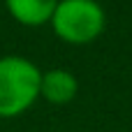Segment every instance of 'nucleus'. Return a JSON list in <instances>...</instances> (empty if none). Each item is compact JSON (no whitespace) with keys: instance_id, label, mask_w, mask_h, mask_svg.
<instances>
[{"instance_id":"nucleus-1","label":"nucleus","mask_w":132,"mask_h":132,"mask_svg":"<svg viewBox=\"0 0 132 132\" xmlns=\"http://www.w3.org/2000/svg\"><path fill=\"white\" fill-rule=\"evenodd\" d=\"M42 72L23 56L0 58V118H14L28 111L39 97Z\"/></svg>"},{"instance_id":"nucleus-2","label":"nucleus","mask_w":132,"mask_h":132,"mask_svg":"<svg viewBox=\"0 0 132 132\" xmlns=\"http://www.w3.org/2000/svg\"><path fill=\"white\" fill-rule=\"evenodd\" d=\"M51 26L63 42L88 44L104 30V9L95 0H60Z\"/></svg>"},{"instance_id":"nucleus-3","label":"nucleus","mask_w":132,"mask_h":132,"mask_svg":"<svg viewBox=\"0 0 132 132\" xmlns=\"http://www.w3.org/2000/svg\"><path fill=\"white\" fill-rule=\"evenodd\" d=\"M79 90L77 77L67 70H49L42 72V86H39V97H44L51 104H67L74 100Z\"/></svg>"},{"instance_id":"nucleus-4","label":"nucleus","mask_w":132,"mask_h":132,"mask_svg":"<svg viewBox=\"0 0 132 132\" xmlns=\"http://www.w3.org/2000/svg\"><path fill=\"white\" fill-rule=\"evenodd\" d=\"M60 0H5L7 12L23 26H42L51 21Z\"/></svg>"}]
</instances>
